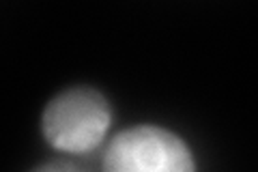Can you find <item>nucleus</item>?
Returning <instances> with one entry per match:
<instances>
[{"mask_svg":"<svg viewBox=\"0 0 258 172\" xmlns=\"http://www.w3.org/2000/svg\"><path fill=\"white\" fill-rule=\"evenodd\" d=\"M112 114L106 97L93 88H69L47 103L43 134L62 153H91L103 142Z\"/></svg>","mask_w":258,"mask_h":172,"instance_id":"obj_1","label":"nucleus"},{"mask_svg":"<svg viewBox=\"0 0 258 172\" xmlns=\"http://www.w3.org/2000/svg\"><path fill=\"white\" fill-rule=\"evenodd\" d=\"M35 172H86V170L69 161H52V163H45V166L37 168Z\"/></svg>","mask_w":258,"mask_h":172,"instance_id":"obj_3","label":"nucleus"},{"mask_svg":"<svg viewBox=\"0 0 258 172\" xmlns=\"http://www.w3.org/2000/svg\"><path fill=\"white\" fill-rule=\"evenodd\" d=\"M103 172H196V166L179 136L140 125L118 134L108 144Z\"/></svg>","mask_w":258,"mask_h":172,"instance_id":"obj_2","label":"nucleus"}]
</instances>
